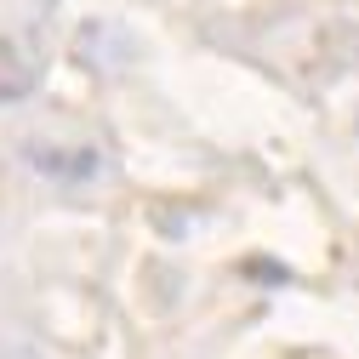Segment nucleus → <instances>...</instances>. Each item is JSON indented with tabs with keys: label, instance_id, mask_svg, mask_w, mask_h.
I'll use <instances>...</instances> for the list:
<instances>
[{
	"label": "nucleus",
	"instance_id": "1",
	"mask_svg": "<svg viewBox=\"0 0 359 359\" xmlns=\"http://www.w3.org/2000/svg\"><path fill=\"white\" fill-rule=\"evenodd\" d=\"M23 160H29L34 177H46L57 189H86V183H97L103 165H109L97 143H29Z\"/></svg>",
	"mask_w": 359,
	"mask_h": 359
},
{
	"label": "nucleus",
	"instance_id": "2",
	"mask_svg": "<svg viewBox=\"0 0 359 359\" xmlns=\"http://www.w3.org/2000/svg\"><path fill=\"white\" fill-rule=\"evenodd\" d=\"M34 80H40L34 57L23 46H12V40H0V103H23L34 92Z\"/></svg>",
	"mask_w": 359,
	"mask_h": 359
}]
</instances>
